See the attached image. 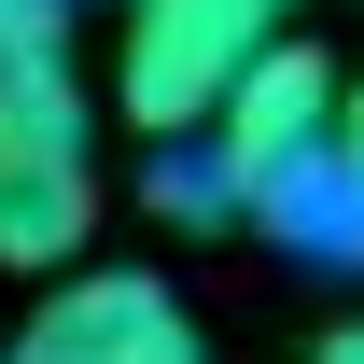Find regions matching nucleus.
<instances>
[{
  "instance_id": "nucleus-1",
  "label": "nucleus",
  "mask_w": 364,
  "mask_h": 364,
  "mask_svg": "<svg viewBox=\"0 0 364 364\" xmlns=\"http://www.w3.org/2000/svg\"><path fill=\"white\" fill-rule=\"evenodd\" d=\"M98 112L70 85V56H14L0 70V267L14 280H56L85 267L98 238Z\"/></svg>"
},
{
  "instance_id": "nucleus-2",
  "label": "nucleus",
  "mask_w": 364,
  "mask_h": 364,
  "mask_svg": "<svg viewBox=\"0 0 364 364\" xmlns=\"http://www.w3.org/2000/svg\"><path fill=\"white\" fill-rule=\"evenodd\" d=\"M127 43H112V98L140 140H196L225 112V85L280 43V0H112Z\"/></svg>"
},
{
  "instance_id": "nucleus-3",
  "label": "nucleus",
  "mask_w": 364,
  "mask_h": 364,
  "mask_svg": "<svg viewBox=\"0 0 364 364\" xmlns=\"http://www.w3.org/2000/svg\"><path fill=\"white\" fill-rule=\"evenodd\" d=\"M322 140H336V56L280 28V43L225 85V112L196 127V154H210V182H225V210H252V225H267L280 196L322 168Z\"/></svg>"
},
{
  "instance_id": "nucleus-4",
  "label": "nucleus",
  "mask_w": 364,
  "mask_h": 364,
  "mask_svg": "<svg viewBox=\"0 0 364 364\" xmlns=\"http://www.w3.org/2000/svg\"><path fill=\"white\" fill-rule=\"evenodd\" d=\"M14 364H210V350H196V309L154 267H56Z\"/></svg>"
},
{
  "instance_id": "nucleus-5",
  "label": "nucleus",
  "mask_w": 364,
  "mask_h": 364,
  "mask_svg": "<svg viewBox=\"0 0 364 364\" xmlns=\"http://www.w3.org/2000/svg\"><path fill=\"white\" fill-rule=\"evenodd\" d=\"M267 225L294 252H322V267H364V70H336V140H322V168L280 196Z\"/></svg>"
},
{
  "instance_id": "nucleus-6",
  "label": "nucleus",
  "mask_w": 364,
  "mask_h": 364,
  "mask_svg": "<svg viewBox=\"0 0 364 364\" xmlns=\"http://www.w3.org/2000/svg\"><path fill=\"white\" fill-rule=\"evenodd\" d=\"M154 210H168V225H196V238H210V225H238V210H225V182H210V154H196V140H154Z\"/></svg>"
},
{
  "instance_id": "nucleus-7",
  "label": "nucleus",
  "mask_w": 364,
  "mask_h": 364,
  "mask_svg": "<svg viewBox=\"0 0 364 364\" xmlns=\"http://www.w3.org/2000/svg\"><path fill=\"white\" fill-rule=\"evenodd\" d=\"M56 28H70V0H0V70L14 56H56Z\"/></svg>"
},
{
  "instance_id": "nucleus-8",
  "label": "nucleus",
  "mask_w": 364,
  "mask_h": 364,
  "mask_svg": "<svg viewBox=\"0 0 364 364\" xmlns=\"http://www.w3.org/2000/svg\"><path fill=\"white\" fill-rule=\"evenodd\" d=\"M309 364H364V309H350V322H336V336H322V350H309Z\"/></svg>"
},
{
  "instance_id": "nucleus-9",
  "label": "nucleus",
  "mask_w": 364,
  "mask_h": 364,
  "mask_svg": "<svg viewBox=\"0 0 364 364\" xmlns=\"http://www.w3.org/2000/svg\"><path fill=\"white\" fill-rule=\"evenodd\" d=\"M280 14H294V0H280Z\"/></svg>"
}]
</instances>
